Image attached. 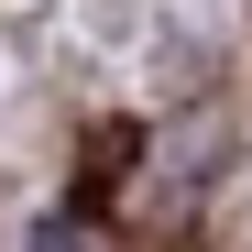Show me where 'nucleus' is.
Wrapping results in <instances>:
<instances>
[{
  "mask_svg": "<svg viewBox=\"0 0 252 252\" xmlns=\"http://www.w3.org/2000/svg\"><path fill=\"white\" fill-rule=\"evenodd\" d=\"M33 252H77V230H66V220H44V241H33Z\"/></svg>",
  "mask_w": 252,
  "mask_h": 252,
  "instance_id": "f257e3e1",
  "label": "nucleus"
}]
</instances>
